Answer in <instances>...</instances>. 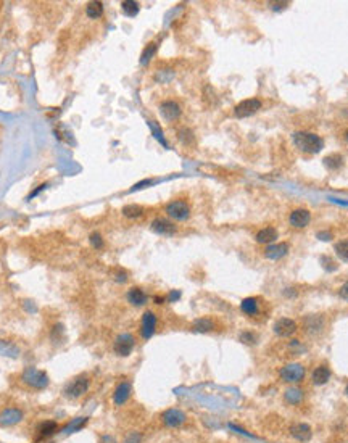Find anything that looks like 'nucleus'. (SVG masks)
I'll use <instances>...</instances> for the list:
<instances>
[{"mask_svg":"<svg viewBox=\"0 0 348 443\" xmlns=\"http://www.w3.org/2000/svg\"><path fill=\"white\" fill-rule=\"evenodd\" d=\"M157 48H158L157 42H150L140 55V65H148V61L153 58V55L157 54Z\"/></svg>","mask_w":348,"mask_h":443,"instance_id":"c756f323","label":"nucleus"},{"mask_svg":"<svg viewBox=\"0 0 348 443\" xmlns=\"http://www.w3.org/2000/svg\"><path fill=\"white\" fill-rule=\"evenodd\" d=\"M102 13H104V4H102V2H97V0H94V2H89V4H87V7H86V15H87L90 19L100 18Z\"/></svg>","mask_w":348,"mask_h":443,"instance_id":"cd10ccee","label":"nucleus"},{"mask_svg":"<svg viewBox=\"0 0 348 443\" xmlns=\"http://www.w3.org/2000/svg\"><path fill=\"white\" fill-rule=\"evenodd\" d=\"M115 279H116L118 282H126V281H128V273H125V271H118V273L115 274Z\"/></svg>","mask_w":348,"mask_h":443,"instance_id":"37998d69","label":"nucleus"},{"mask_svg":"<svg viewBox=\"0 0 348 443\" xmlns=\"http://www.w3.org/2000/svg\"><path fill=\"white\" fill-rule=\"evenodd\" d=\"M161 421L166 427L176 429V427H181L184 422L187 421V414L178 408H169L161 414Z\"/></svg>","mask_w":348,"mask_h":443,"instance_id":"1a4fd4ad","label":"nucleus"},{"mask_svg":"<svg viewBox=\"0 0 348 443\" xmlns=\"http://www.w3.org/2000/svg\"><path fill=\"white\" fill-rule=\"evenodd\" d=\"M24 417L23 411L18 408H5L2 413H0V426L10 427V426H16L18 422H21Z\"/></svg>","mask_w":348,"mask_h":443,"instance_id":"4468645a","label":"nucleus"},{"mask_svg":"<svg viewBox=\"0 0 348 443\" xmlns=\"http://www.w3.org/2000/svg\"><path fill=\"white\" fill-rule=\"evenodd\" d=\"M37 432H39L40 438L52 437L54 434L58 432V424L55 421H44V422H40V426L37 427Z\"/></svg>","mask_w":348,"mask_h":443,"instance_id":"393cba45","label":"nucleus"},{"mask_svg":"<svg viewBox=\"0 0 348 443\" xmlns=\"http://www.w3.org/2000/svg\"><path fill=\"white\" fill-rule=\"evenodd\" d=\"M181 105L174 100H165L160 104V115L166 121H174L181 116Z\"/></svg>","mask_w":348,"mask_h":443,"instance_id":"f3484780","label":"nucleus"},{"mask_svg":"<svg viewBox=\"0 0 348 443\" xmlns=\"http://www.w3.org/2000/svg\"><path fill=\"white\" fill-rule=\"evenodd\" d=\"M261 107H263V104H261L260 99H245L240 102V104L235 105L234 115H235V118H248V116L255 115Z\"/></svg>","mask_w":348,"mask_h":443,"instance_id":"0eeeda50","label":"nucleus"},{"mask_svg":"<svg viewBox=\"0 0 348 443\" xmlns=\"http://www.w3.org/2000/svg\"><path fill=\"white\" fill-rule=\"evenodd\" d=\"M318 239L319 240H331L332 235L329 232H318Z\"/></svg>","mask_w":348,"mask_h":443,"instance_id":"49530a36","label":"nucleus"},{"mask_svg":"<svg viewBox=\"0 0 348 443\" xmlns=\"http://www.w3.org/2000/svg\"><path fill=\"white\" fill-rule=\"evenodd\" d=\"M148 126H150V129H152V134H153V137H155L163 147H166L168 149V142H166V139H165V136H163V132H161V128L157 125L155 121H148Z\"/></svg>","mask_w":348,"mask_h":443,"instance_id":"2f4dec72","label":"nucleus"},{"mask_svg":"<svg viewBox=\"0 0 348 443\" xmlns=\"http://www.w3.org/2000/svg\"><path fill=\"white\" fill-rule=\"evenodd\" d=\"M255 240H257L258 243H274L276 240H278V231H276L274 228H264L261 231L257 232V235H255Z\"/></svg>","mask_w":348,"mask_h":443,"instance_id":"4be33fe9","label":"nucleus"},{"mask_svg":"<svg viewBox=\"0 0 348 443\" xmlns=\"http://www.w3.org/2000/svg\"><path fill=\"white\" fill-rule=\"evenodd\" d=\"M306 369L300 363H290L279 369V379L285 384H300L305 380Z\"/></svg>","mask_w":348,"mask_h":443,"instance_id":"20e7f679","label":"nucleus"},{"mask_svg":"<svg viewBox=\"0 0 348 443\" xmlns=\"http://www.w3.org/2000/svg\"><path fill=\"white\" fill-rule=\"evenodd\" d=\"M132 395V385L131 382H128V380H122V382H119L116 387H115V391H113V403L116 406H122L126 405L129 398Z\"/></svg>","mask_w":348,"mask_h":443,"instance_id":"f8f14e48","label":"nucleus"},{"mask_svg":"<svg viewBox=\"0 0 348 443\" xmlns=\"http://www.w3.org/2000/svg\"><path fill=\"white\" fill-rule=\"evenodd\" d=\"M157 326H158V319L153 311H145L142 314L140 319V335L144 340H148L155 335L157 332Z\"/></svg>","mask_w":348,"mask_h":443,"instance_id":"6e6552de","label":"nucleus"},{"mask_svg":"<svg viewBox=\"0 0 348 443\" xmlns=\"http://www.w3.org/2000/svg\"><path fill=\"white\" fill-rule=\"evenodd\" d=\"M285 7H287V2H274V4H271L272 10H282Z\"/></svg>","mask_w":348,"mask_h":443,"instance_id":"a18cd8bd","label":"nucleus"},{"mask_svg":"<svg viewBox=\"0 0 348 443\" xmlns=\"http://www.w3.org/2000/svg\"><path fill=\"white\" fill-rule=\"evenodd\" d=\"M287 253H289V243H285V242L271 243V245L266 247V250H264V256L271 261L282 260Z\"/></svg>","mask_w":348,"mask_h":443,"instance_id":"a211bd4d","label":"nucleus"},{"mask_svg":"<svg viewBox=\"0 0 348 443\" xmlns=\"http://www.w3.org/2000/svg\"><path fill=\"white\" fill-rule=\"evenodd\" d=\"M240 311L250 317L258 316L260 313V300L257 297H247L240 302Z\"/></svg>","mask_w":348,"mask_h":443,"instance_id":"6ab92c4d","label":"nucleus"},{"mask_svg":"<svg viewBox=\"0 0 348 443\" xmlns=\"http://www.w3.org/2000/svg\"><path fill=\"white\" fill-rule=\"evenodd\" d=\"M339 295L343 298V300H346L348 302V281L340 287V290H339Z\"/></svg>","mask_w":348,"mask_h":443,"instance_id":"79ce46f5","label":"nucleus"},{"mask_svg":"<svg viewBox=\"0 0 348 443\" xmlns=\"http://www.w3.org/2000/svg\"><path fill=\"white\" fill-rule=\"evenodd\" d=\"M126 298H128V302H129L132 306H144V305L147 303V300H148L147 293L142 290L140 287H132V288H129L128 293H126Z\"/></svg>","mask_w":348,"mask_h":443,"instance_id":"aec40b11","label":"nucleus"},{"mask_svg":"<svg viewBox=\"0 0 348 443\" xmlns=\"http://www.w3.org/2000/svg\"><path fill=\"white\" fill-rule=\"evenodd\" d=\"M63 332H65L63 326H61V324H55L54 329H52V334H50V337H52L54 342H60L61 337H63Z\"/></svg>","mask_w":348,"mask_h":443,"instance_id":"e433bc0d","label":"nucleus"},{"mask_svg":"<svg viewBox=\"0 0 348 443\" xmlns=\"http://www.w3.org/2000/svg\"><path fill=\"white\" fill-rule=\"evenodd\" d=\"M150 229L158 234V235H165V237H169V235H174L178 232V228L176 224H172L169 219H165V218H157L153 219L152 224H150Z\"/></svg>","mask_w":348,"mask_h":443,"instance_id":"ddd939ff","label":"nucleus"},{"mask_svg":"<svg viewBox=\"0 0 348 443\" xmlns=\"http://www.w3.org/2000/svg\"><path fill=\"white\" fill-rule=\"evenodd\" d=\"M331 376H332V373H331L329 366L321 364V366H318L313 371L311 380H313L314 385H324V384H327L331 380Z\"/></svg>","mask_w":348,"mask_h":443,"instance_id":"412c9836","label":"nucleus"},{"mask_svg":"<svg viewBox=\"0 0 348 443\" xmlns=\"http://www.w3.org/2000/svg\"><path fill=\"white\" fill-rule=\"evenodd\" d=\"M100 443H118V441L115 437H111V435H102Z\"/></svg>","mask_w":348,"mask_h":443,"instance_id":"c03bdc74","label":"nucleus"},{"mask_svg":"<svg viewBox=\"0 0 348 443\" xmlns=\"http://www.w3.org/2000/svg\"><path fill=\"white\" fill-rule=\"evenodd\" d=\"M303 397H305L303 390H302V388H295V387H292V388H289V390H285V393H284L285 403H289L290 406L300 405L302 401H303Z\"/></svg>","mask_w":348,"mask_h":443,"instance_id":"b1692460","label":"nucleus"},{"mask_svg":"<svg viewBox=\"0 0 348 443\" xmlns=\"http://www.w3.org/2000/svg\"><path fill=\"white\" fill-rule=\"evenodd\" d=\"M179 298H181V292H179V290H171L169 295L166 297V300H168L169 303H174V302H178Z\"/></svg>","mask_w":348,"mask_h":443,"instance_id":"ea45409f","label":"nucleus"},{"mask_svg":"<svg viewBox=\"0 0 348 443\" xmlns=\"http://www.w3.org/2000/svg\"><path fill=\"white\" fill-rule=\"evenodd\" d=\"M290 435L300 443H308L313 438V429L310 424H305V422H299V424H293L290 429Z\"/></svg>","mask_w":348,"mask_h":443,"instance_id":"2eb2a0df","label":"nucleus"},{"mask_svg":"<svg viewBox=\"0 0 348 443\" xmlns=\"http://www.w3.org/2000/svg\"><path fill=\"white\" fill-rule=\"evenodd\" d=\"M346 139H348V131H346Z\"/></svg>","mask_w":348,"mask_h":443,"instance_id":"8fccbe9b","label":"nucleus"},{"mask_svg":"<svg viewBox=\"0 0 348 443\" xmlns=\"http://www.w3.org/2000/svg\"><path fill=\"white\" fill-rule=\"evenodd\" d=\"M342 164H343L342 155H329L324 158V166L331 171H337L339 168H342Z\"/></svg>","mask_w":348,"mask_h":443,"instance_id":"c85d7f7f","label":"nucleus"},{"mask_svg":"<svg viewBox=\"0 0 348 443\" xmlns=\"http://www.w3.org/2000/svg\"><path fill=\"white\" fill-rule=\"evenodd\" d=\"M153 300H155V303L161 305L163 302H165V298H163V297H155V298H153Z\"/></svg>","mask_w":348,"mask_h":443,"instance_id":"de8ad7c7","label":"nucleus"},{"mask_svg":"<svg viewBox=\"0 0 348 443\" xmlns=\"http://www.w3.org/2000/svg\"><path fill=\"white\" fill-rule=\"evenodd\" d=\"M153 181L152 179H145V181H140V182H137L134 187L131 189V192H136V190H139V189H144V187H147L148 184H152Z\"/></svg>","mask_w":348,"mask_h":443,"instance_id":"a19ab883","label":"nucleus"},{"mask_svg":"<svg viewBox=\"0 0 348 443\" xmlns=\"http://www.w3.org/2000/svg\"><path fill=\"white\" fill-rule=\"evenodd\" d=\"M165 211H166V214L169 216V218L176 219V221H186V219H189V216H190V207H189V203L184 202V200L169 202L166 205Z\"/></svg>","mask_w":348,"mask_h":443,"instance_id":"423d86ee","label":"nucleus"},{"mask_svg":"<svg viewBox=\"0 0 348 443\" xmlns=\"http://www.w3.org/2000/svg\"><path fill=\"white\" fill-rule=\"evenodd\" d=\"M179 139H181L184 143H187V145H190V142H193L192 131H189V129H182L181 134H179Z\"/></svg>","mask_w":348,"mask_h":443,"instance_id":"4c0bfd02","label":"nucleus"},{"mask_svg":"<svg viewBox=\"0 0 348 443\" xmlns=\"http://www.w3.org/2000/svg\"><path fill=\"white\" fill-rule=\"evenodd\" d=\"M21 377H23V382L28 384L31 388H34V390H44L50 384L48 374L45 373V371H40L36 367H26L23 371Z\"/></svg>","mask_w":348,"mask_h":443,"instance_id":"7ed1b4c3","label":"nucleus"},{"mask_svg":"<svg viewBox=\"0 0 348 443\" xmlns=\"http://www.w3.org/2000/svg\"><path fill=\"white\" fill-rule=\"evenodd\" d=\"M121 10H122V13H125L126 16L134 18V16L139 15L140 5H139V2H136V0H125V2L121 4Z\"/></svg>","mask_w":348,"mask_h":443,"instance_id":"bb28decb","label":"nucleus"},{"mask_svg":"<svg viewBox=\"0 0 348 443\" xmlns=\"http://www.w3.org/2000/svg\"><path fill=\"white\" fill-rule=\"evenodd\" d=\"M214 327H216V324H214V321H213V319H210V317H198L192 324L193 331L202 332V334H207V332L214 331Z\"/></svg>","mask_w":348,"mask_h":443,"instance_id":"5701e85b","label":"nucleus"},{"mask_svg":"<svg viewBox=\"0 0 348 443\" xmlns=\"http://www.w3.org/2000/svg\"><path fill=\"white\" fill-rule=\"evenodd\" d=\"M334 250H335L337 256H339V258H340L342 261L348 263V240H340V242H337L335 247H334Z\"/></svg>","mask_w":348,"mask_h":443,"instance_id":"473e14b6","label":"nucleus"},{"mask_svg":"<svg viewBox=\"0 0 348 443\" xmlns=\"http://www.w3.org/2000/svg\"><path fill=\"white\" fill-rule=\"evenodd\" d=\"M345 393H346V397H348V384H346V387H345Z\"/></svg>","mask_w":348,"mask_h":443,"instance_id":"09e8293b","label":"nucleus"},{"mask_svg":"<svg viewBox=\"0 0 348 443\" xmlns=\"http://www.w3.org/2000/svg\"><path fill=\"white\" fill-rule=\"evenodd\" d=\"M274 334L278 337H282V338H287V337H292L296 329H299V324H296L293 319L290 317H281L278 319V321L274 323Z\"/></svg>","mask_w":348,"mask_h":443,"instance_id":"9d476101","label":"nucleus"},{"mask_svg":"<svg viewBox=\"0 0 348 443\" xmlns=\"http://www.w3.org/2000/svg\"><path fill=\"white\" fill-rule=\"evenodd\" d=\"M324 326H326V319H324L322 314H310V316H306L303 319L305 331L308 334H311V335L322 332Z\"/></svg>","mask_w":348,"mask_h":443,"instance_id":"dca6fc26","label":"nucleus"},{"mask_svg":"<svg viewBox=\"0 0 348 443\" xmlns=\"http://www.w3.org/2000/svg\"><path fill=\"white\" fill-rule=\"evenodd\" d=\"M239 340H240L242 343H247V345H255V343H257V335H255L253 332L245 331V332H242V334L239 335Z\"/></svg>","mask_w":348,"mask_h":443,"instance_id":"c9c22d12","label":"nucleus"},{"mask_svg":"<svg viewBox=\"0 0 348 443\" xmlns=\"http://www.w3.org/2000/svg\"><path fill=\"white\" fill-rule=\"evenodd\" d=\"M90 387V379L87 374H81V376H76L74 379H71L69 382L65 385V390H63V395L69 400H78L83 397L86 391L89 390Z\"/></svg>","mask_w":348,"mask_h":443,"instance_id":"f03ea898","label":"nucleus"},{"mask_svg":"<svg viewBox=\"0 0 348 443\" xmlns=\"http://www.w3.org/2000/svg\"><path fill=\"white\" fill-rule=\"evenodd\" d=\"M89 242L90 245L94 247L95 250H102L104 249V239H102V235L98 232H92L90 237H89Z\"/></svg>","mask_w":348,"mask_h":443,"instance_id":"f704fd0d","label":"nucleus"},{"mask_svg":"<svg viewBox=\"0 0 348 443\" xmlns=\"http://www.w3.org/2000/svg\"><path fill=\"white\" fill-rule=\"evenodd\" d=\"M122 214L126 216V218H140L142 214H144V208L139 207V205H126L125 208H122Z\"/></svg>","mask_w":348,"mask_h":443,"instance_id":"7c9ffc66","label":"nucleus"},{"mask_svg":"<svg viewBox=\"0 0 348 443\" xmlns=\"http://www.w3.org/2000/svg\"><path fill=\"white\" fill-rule=\"evenodd\" d=\"M89 422V417H78V419H74V421H71L69 424L65 427V430H66V434H71V432H78V430H81L83 429L86 424Z\"/></svg>","mask_w":348,"mask_h":443,"instance_id":"72a5a7b5","label":"nucleus"},{"mask_svg":"<svg viewBox=\"0 0 348 443\" xmlns=\"http://www.w3.org/2000/svg\"><path fill=\"white\" fill-rule=\"evenodd\" d=\"M142 441V435L139 432H129L125 438V443H140Z\"/></svg>","mask_w":348,"mask_h":443,"instance_id":"58836bf2","label":"nucleus"},{"mask_svg":"<svg viewBox=\"0 0 348 443\" xmlns=\"http://www.w3.org/2000/svg\"><path fill=\"white\" fill-rule=\"evenodd\" d=\"M310 221H311V213L306 208H295L289 216V223L295 229L306 228V226L310 224Z\"/></svg>","mask_w":348,"mask_h":443,"instance_id":"9b49d317","label":"nucleus"},{"mask_svg":"<svg viewBox=\"0 0 348 443\" xmlns=\"http://www.w3.org/2000/svg\"><path fill=\"white\" fill-rule=\"evenodd\" d=\"M292 140L295 147L303 153H319L324 147V140L318 136V134L310 132V131H295L292 134Z\"/></svg>","mask_w":348,"mask_h":443,"instance_id":"f257e3e1","label":"nucleus"},{"mask_svg":"<svg viewBox=\"0 0 348 443\" xmlns=\"http://www.w3.org/2000/svg\"><path fill=\"white\" fill-rule=\"evenodd\" d=\"M136 347V338L132 334H119L115 342H113V352L115 355L121 356V358H126L132 353V350Z\"/></svg>","mask_w":348,"mask_h":443,"instance_id":"39448f33","label":"nucleus"},{"mask_svg":"<svg viewBox=\"0 0 348 443\" xmlns=\"http://www.w3.org/2000/svg\"><path fill=\"white\" fill-rule=\"evenodd\" d=\"M0 355L8 356V358H18L19 356V348L8 342V340H0Z\"/></svg>","mask_w":348,"mask_h":443,"instance_id":"a878e982","label":"nucleus"}]
</instances>
